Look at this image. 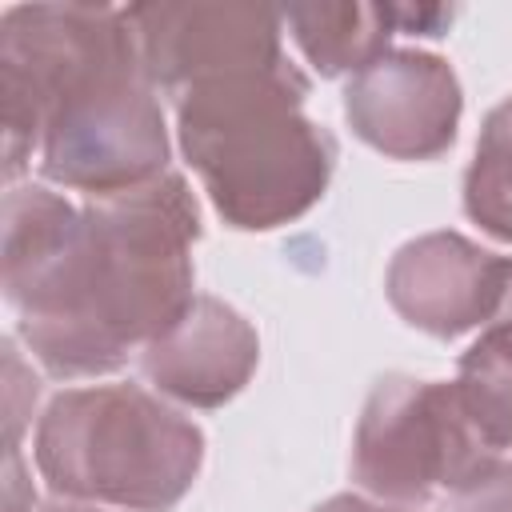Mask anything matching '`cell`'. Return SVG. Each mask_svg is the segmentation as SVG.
I'll use <instances>...</instances> for the list:
<instances>
[{
    "label": "cell",
    "instance_id": "1",
    "mask_svg": "<svg viewBox=\"0 0 512 512\" xmlns=\"http://www.w3.org/2000/svg\"><path fill=\"white\" fill-rule=\"evenodd\" d=\"M200 208L184 176L72 208L28 184L4 196V296L20 340L52 376L116 372L168 332L192 292Z\"/></svg>",
    "mask_w": 512,
    "mask_h": 512
},
{
    "label": "cell",
    "instance_id": "2",
    "mask_svg": "<svg viewBox=\"0 0 512 512\" xmlns=\"http://www.w3.org/2000/svg\"><path fill=\"white\" fill-rule=\"evenodd\" d=\"M296 64L196 84L176 96V136L224 224L268 232L304 216L328 188L336 140L304 116Z\"/></svg>",
    "mask_w": 512,
    "mask_h": 512
},
{
    "label": "cell",
    "instance_id": "3",
    "mask_svg": "<svg viewBox=\"0 0 512 512\" xmlns=\"http://www.w3.org/2000/svg\"><path fill=\"white\" fill-rule=\"evenodd\" d=\"M32 452L64 500L168 512L200 472L204 436L136 384H96L68 388L44 408Z\"/></svg>",
    "mask_w": 512,
    "mask_h": 512
},
{
    "label": "cell",
    "instance_id": "4",
    "mask_svg": "<svg viewBox=\"0 0 512 512\" xmlns=\"http://www.w3.org/2000/svg\"><path fill=\"white\" fill-rule=\"evenodd\" d=\"M40 172L72 192L116 196L168 172V128L140 44L88 68L48 108Z\"/></svg>",
    "mask_w": 512,
    "mask_h": 512
},
{
    "label": "cell",
    "instance_id": "5",
    "mask_svg": "<svg viewBox=\"0 0 512 512\" xmlns=\"http://www.w3.org/2000/svg\"><path fill=\"white\" fill-rule=\"evenodd\" d=\"M500 452L472 424L456 384L384 376L364 400L352 436V476L392 504L456 492Z\"/></svg>",
    "mask_w": 512,
    "mask_h": 512
},
{
    "label": "cell",
    "instance_id": "6",
    "mask_svg": "<svg viewBox=\"0 0 512 512\" xmlns=\"http://www.w3.org/2000/svg\"><path fill=\"white\" fill-rule=\"evenodd\" d=\"M136 48L128 8L112 4H20L0 20L4 176L16 180L40 152L48 108L88 68Z\"/></svg>",
    "mask_w": 512,
    "mask_h": 512
},
{
    "label": "cell",
    "instance_id": "7",
    "mask_svg": "<svg viewBox=\"0 0 512 512\" xmlns=\"http://www.w3.org/2000/svg\"><path fill=\"white\" fill-rule=\"evenodd\" d=\"M144 72L156 88L180 96L196 84L264 72L284 64V12L264 4H132L128 8Z\"/></svg>",
    "mask_w": 512,
    "mask_h": 512
},
{
    "label": "cell",
    "instance_id": "8",
    "mask_svg": "<svg viewBox=\"0 0 512 512\" xmlns=\"http://www.w3.org/2000/svg\"><path fill=\"white\" fill-rule=\"evenodd\" d=\"M460 80L448 60L416 48H388L344 88L352 132L392 160H436L460 124Z\"/></svg>",
    "mask_w": 512,
    "mask_h": 512
},
{
    "label": "cell",
    "instance_id": "9",
    "mask_svg": "<svg viewBox=\"0 0 512 512\" xmlns=\"http://www.w3.org/2000/svg\"><path fill=\"white\" fill-rule=\"evenodd\" d=\"M504 256L484 252L460 232L408 240L388 264V304L412 328L452 340L488 324L500 300Z\"/></svg>",
    "mask_w": 512,
    "mask_h": 512
},
{
    "label": "cell",
    "instance_id": "10",
    "mask_svg": "<svg viewBox=\"0 0 512 512\" xmlns=\"http://www.w3.org/2000/svg\"><path fill=\"white\" fill-rule=\"evenodd\" d=\"M260 364L256 328L216 296H196L184 316L140 348V372L164 396L192 408H220Z\"/></svg>",
    "mask_w": 512,
    "mask_h": 512
},
{
    "label": "cell",
    "instance_id": "11",
    "mask_svg": "<svg viewBox=\"0 0 512 512\" xmlns=\"http://www.w3.org/2000/svg\"><path fill=\"white\" fill-rule=\"evenodd\" d=\"M284 24L300 44L304 60L320 76L364 72L388 52V40L400 32L396 4H292L284 8Z\"/></svg>",
    "mask_w": 512,
    "mask_h": 512
},
{
    "label": "cell",
    "instance_id": "12",
    "mask_svg": "<svg viewBox=\"0 0 512 512\" xmlns=\"http://www.w3.org/2000/svg\"><path fill=\"white\" fill-rule=\"evenodd\" d=\"M456 392L480 436L504 452L512 448V260H504L500 300L476 344L460 356Z\"/></svg>",
    "mask_w": 512,
    "mask_h": 512
},
{
    "label": "cell",
    "instance_id": "13",
    "mask_svg": "<svg viewBox=\"0 0 512 512\" xmlns=\"http://www.w3.org/2000/svg\"><path fill=\"white\" fill-rule=\"evenodd\" d=\"M464 212L488 236L512 244V96L484 116L476 156L464 172Z\"/></svg>",
    "mask_w": 512,
    "mask_h": 512
},
{
    "label": "cell",
    "instance_id": "14",
    "mask_svg": "<svg viewBox=\"0 0 512 512\" xmlns=\"http://www.w3.org/2000/svg\"><path fill=\"white\" fill-rule=\"evenodd\" d=\"M448 512H512V460H492L468 484L448 492Z\"/></svg>",
    "mask_w": 512,
    "mask_h": 512
},
{
    "label": "cell",
    "instance_id": "15",
    "mask_svg": "<svg viewBox=\"0 0 512 512\" xmlns=\"http://www.w3.org/2000/svg\"><path fill=\"white\" fill-rule=\"evenodd\" d=\"M4 364H8V452H16V440H20V428H24V420H28V412H24V404H20V396L28 392V396H36V380H20V372H24V364H20V356H16V348H12V340L4 344Z\"/></svg>",
    "mask_w": 512,
    "mask_h": 512
},
{
    "label": "cell",
    "instance_id": "16",
    "mask_svg": "<svg viewBox=\"0 0 512 512\" xmlns=\"http://www.w3.org/2000/svg\"><path fill=\"white\" fill-rule=\"evenodd\" d=\"M312 512H408V508H396L384 500H364V496H332V500L316 504Z\"/></svg>",
    "mask_w": 512,
    "mask_h": 512
},
{
    "label": "cell",
    "instance_id": "17",
    "mask_svg": "<svg viewBox=\"0 0 512 512\" xmlns=\"http://www.w3.org/2000/svg\"><path fill=\"white\" fill-rule=\"evenodd\" d=\"M44 512H104L100 504H80V500H52Z\"/></svg>",
    "mask_w": 512,
    "mask_h": 512
}]
</instances>
